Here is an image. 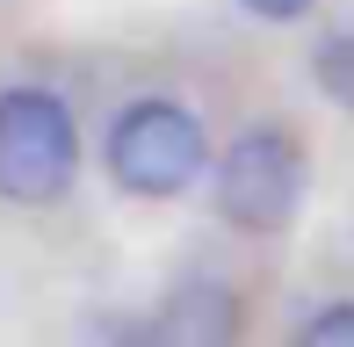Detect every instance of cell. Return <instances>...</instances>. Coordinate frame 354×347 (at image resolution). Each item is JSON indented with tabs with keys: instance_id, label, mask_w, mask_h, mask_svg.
<instances>
[{
	"instance_id": "cell-1",
	"label": "cell",
	"mask_w": 354,
	"mask_h": 347,
	"mask_svg": "<svg viewBox=\"0 0 354 347\" xmlns=\"http://www.w3.org/2000/svg\"><path fill=\"white\" fill-rule=\"evenodd\" d=\"M102 160H109V181L131 188L145 203H167V196H188L210 167V138H203V116L174 94H138L109 116V138H102Z\"/></svg>"
},
{
	"instance_id": "cell-2",
	"label": "cell",
	"mask_w": 354,
	"mask_h": 347,
	"mask_svg": "<svg viewBox=\"0 0 354 347\" xmlns=\"http://www.w3.org/2000/svg\"><path fill=\"white\" fill-rule=\"evenodd\" d=\"M80 174V123L51 87L0 94V203H58Z\"/></svg>"
},
{
	"instance_id": "cell-3",
	"label": "cell",
	"mask_w": 354,
	"mask_h": 347,
	"mask_svg": "<svg viewBox=\"0 0 354 347\" xmlns=\"http://www.w3.org/2000/svg\"><path fill=\"white\" fill-rule=\"evenodd\" d=\"M217 217L253 239H275L289 232V217L304 210V145L282 131V123H253L224 145L217 160Z\"/></svg>"
},
{
	"instance_id": "cell-4",
	"label": "cell",
	"mask_w": 354,
	"mask_h": 347,
	"mask_svg": "<svg viewBox=\"0 0 354 347\" xmlns=\"http://www.w3.org/2000/svg\"><path fill=\"white\" fill-rule=\"evenodd\" d=\"M232 340H239V304L217 282L174 290L167 304L152 311V326H145V347H232Z\"/></svg>"
},
{
	"instance_id": "cell-5",
	"label": "cell",
	"mask_w": 354,
	"mask_h": 347,
	"mask_svg": "<svg viewBox=\"0 0 354 347\" xmlns=\"http://www.w3.org/2000/svg\"><path fill=\"white\" fill-rule=\"evenodd\" d=\"M311 73H318V87H326V102H340L354 116V37H347V29H340V37H318Z\"/></svg>"
},
{
	"instance_id": "cell-6",
	"label": "cell",
	"mask_w": 354,
	"mask_h": 347,
	"mask_svg": "<svg viewBox=\"0 0 354 347\" xmlns=\"http://www.w3.org/2000/svg\"><path fill=\"white\" fill-rule=\"evenodd\" d=\"M289 347H354V304L311 311V319L297 326V340H289Z\"/></svg>"
},
{
	"instance_id": "cell-7",
	"label": "cell",
	"mask_w": 354,
	"mask_h": 347,
	"mask_svg": "<svg viewBox=\"0 0 354 347\" xmlns=\"http://www.w3.org/2000/svg\"><path fill=\"white\" fill-rule=\"evenodd\" d=\"M246 15H261V22H297V15H311L318 0H239Z\"/></svg>"
}]
</instances>
